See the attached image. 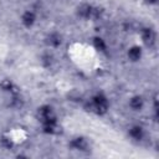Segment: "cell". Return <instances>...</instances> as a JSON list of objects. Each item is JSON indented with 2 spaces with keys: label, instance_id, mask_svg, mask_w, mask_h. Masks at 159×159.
Returning <instances> with one entry per match:
<instances>
[{
  "label": "cell",
  "instance_id": "cell-1",
  "mask_svg": "<svg viewBox=\"0 0 159 159\" xmlns=\"http://www.w3.org/2000/svg\"><path fill=\"white\" fill-rule=\"evenodd\" d=\"M142 39H143L144 43H147L148 46H152L155 42V32L152 29H143L142 30Z\"/></svg>",
  "mask_w": 159,
  "mask_h": 159
},
{
  "label": "cell",
  "instance_id": "cell-2",
  "mask_svg": "<svg viewBox=\"0 0 159 159\" xmlns=\"http://www.w3.org/2000/svg\"><path fill=\"white\" fill-rule=\"evenodd\" d=\"M35 20H36V17H35V14H34L32 11H26V12H24L22 16H21V22H22L26 27L32 26L34 22H35Z\"/></svg>",
  "mask_w": 159,
  "mask_h": 159
},
{
  "label": "cell",
  "instance_id": "cell-3",
  "mask_svg": "<svg viewBox=\"0 0 159 159\" xmlns=\"http://www.w3.org/2000/svg\"><path fill=\"white\" fill-rule=\"evenodd\" d=\"M71 145L75 148V149H78V150H86L87 147H88V143L84 138L82 137H78V138H75L72 142H71Z\"/></svg>",
  "mask_w": 159,
  "mask_h": 159
},
{
  "label": "cell",
  "instance_id": "cell-4",
  "mask_svg": "<svg viewBox=\"0 0 159 159\" xmlns=\"http://www.w3.org/2000/svg\"><path fill=\"white\" fill-rule=\"evenodd\" d=\"M91 11H92V6L88 5V4H82L77 9V14L81 17H84V19H88L91 16Z\"/></svg>",
  "mask_w": 159,
  "mask_h": 159
},
{
  "label": "cell",
  "instance_id": "cell-5",
  "mask_svg": "<svg viewBox=\"0 0 159 159\" xmlns=\"http://www.w3.org/2000/svg\"><path fill=\"white\" fill-rule=\"evenodd\" d=\"M140 56H142V48L140 47L133 46V47L129 48V51H128V58L130 61H138L140 58Z\"/></svg>",
  "mask_w": 159,
  "mask_h": 159
},
{
  "label": "cell",
  "instance_id": "cell-6",
  "mask_svg": "<svg viewBox=\"0 0 159 159\" xmlns=\"http://www.w3.org/2000/svg\"><path fill=\"white\" fill-rule=\"evenodd\" d=\"M37 114H39V118H40V119H41V122H42V120H43V119H46L47 117L52 116V114H53V112H52V108H51L50 106H42V107H40V108H39Z\"/></svg>",
  "mask_w": 159,
  "mask_h": 159
},
{
  "label": "cell",
  "instance_id": "cell-7",
  "mask_svg": "<svg viewBox=\"0 0 159 159\" xmlns=\"http://www.w3.org/2000/svg\"><path fill=\"white\" fill-rule=\"evenodd\" d=\"M143 104H144V101H143V98L139 97V96H134V97L129 101V106H130V108L134 109V111H139V109H142Z\"/></svg>",
  "mask_w": 159,
  "mask_h": 159
},
{
  "label": "cell",
  "instance_id": "cell-8",
  "mask_svg": "<svg viewBox=\"0 0 159 159\" xmlns=\"http://www.w3.org/2000/svg\"><path fill=\"white\" fill-rule=\"evenodd\" d=\"M129 135L133 138V139H140L143 137V129L142 127L139 125H134L129 129Z\"/></svg>",
  "mask_w": 159,
  "mask_h": 159
},
{
  "label": "cell",
  "instance_id": "cell-9",
  "mask_svg": "<svg viewBox=\"0 0 159 159\" xmlns=\"http://www.w3.org/2000/svg\"><path fill=\"white\" fill-rule=\"evenodd\" d=\"M47 43L50 46H53V47H57L60 43H61V36L58 34H51L48 37H47Z\"/></svg>",
  "mask_w": 159,
  "mask_h": 159
},
{
  "label": "cell",
  "instance_id": "cell-10",
  "mask_svg": "<svg viewBox=\"0 0 159 159\" xmlns=\"http://www.w3.org/2000/svg\"><path fill=\"white\" fill-rule=\"evenodd\" d=\"M93 46L98 51H104L106 50V43L101 37H94L93 39Z\"/></svg>",
  "mask_w": 159,
  "mask_h": 159
},
{
  "label": "cell",
  "instance_id": "cell-11",
  "mask_svg": "<svg viewBox=\"0 0 159 159\" xmlns=\"http://www.w3.org/2000/svg\"><path fill=\"white\" fill-rule=\"evenodd\" d=\"M0 86H1V88H2L4 91H11V89L14 88V84H12V82H11L10 80H4Z\"/></svg>",
  "mask_w": 159,
  "mask_h": 159
},
{
  "label": "cell",
  "instance_id": "cell-12",
  "mask_svg": "<svg viewBox=\"0 0 159 159\" xmlns=\"http://www.w3.org/2000/svg\"><path fill=\"white\" fill-rule=\"evenodd\" d=\"M1 143H2V145H5L6 148H11V147H12V142H11L9 138H2V139H1Z\"/></svg>",
  "mask_w": 159,
  "mask_h": 159
},
{
  "label": "cell",
  "instance_id": "cell-13",
  "mask_svg": "<svg viewBox=\"0 0 159 159\" xmlns=\"http://www.w3.org/2000/svg\"><path fill=\"white\" fill-rule=\"evenodd\" d=\"M145 1H147V2H149V4H154L157 0H145Z\"/></svg>",
  "mask_w": 159,
  "mask_h": 159
}]
</instances>
